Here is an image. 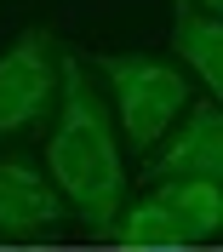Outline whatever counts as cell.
Masks as SVG:
<instances>
[{
	"instance_id": "cell-1",
	"label": "cell",
	"mask_w": 223,
	"mask_h": 252,
	"mask_svg": "<svg viewBox=\"0 0 223 252\" xmlns=\"http://www.w3.org/2000/svg\"><path fill=\"white\" fill-rule=\"evenodd\" d=\"M52 109H57V126L46 138V178L92 235H109V223L126 206V160H120L114 115L97 92L92 69L75 52L57 58V103Z\"/></svg>"
},
{
	"instance_id": "cell-2",
	"label": "cell",
	"mask_w": 223,
	"mask_h": 252,
	"mask_svg": "<svg viewBox=\"0 0 223 252\" xmlns=\"http://www.w3.org/2000/svg\"><path fill=\"white\" fill-rule=\"evenodd\" d=\"M92 69L109 86V115L132 155H149L177 126V115L195 103V80L177 63L149 58V52H103Z\"/></svg>"
},
{
	"instance_id": "cell-3",
	"label": "cell",
	"mask_w": 223,
	"mask_h": 252,
	"mask_svg": "<svg viewBox=\"0 0 223 252\" xmlns=\"http://www.w3.org/2000/svg\"><path fill=\"white\" fill-rule=\"evenodd\" d=\"M223 229V189L212 178H177V184H149L143 201L120 206L109 223V241L132 252H183L206 247Z\"/></svg>"
},
{
	"instance_id": "cell-4",
	"label": "cell",
	"mask_w": 223,
	"mask_h": 252,
	"mask_svg": "<svg viewBox=\"0 0 223 252\" xmlns=\"http://www.w3.org/2000/svg\"><path fill=\"white\" fill-rule=\"evenodd\" d=\"M57 58L63 46L46 29H23L0 52V138H17L52 115L57 103Z\"/></svg>"
},
{
	"instance_id": "cell-5",
	"label": "cell",
	"mask_w": 223,
	"mask_h": 252,
	"mask_svg": "<svg viewBox=\"0 0 223 252\" xmlns=\"http://www.w3.org/2000/svg\"><path fill=\"white\" fill-rule=\"evenodd\" d=\"M177 178H223V109L195 103L177 115V126L143 155V184H177Z\"/></svg>"
},
{
	"instance_id": "cell-6",
	"label": "cell",
	"mask_w": 223,
	"mask_h": 252,
	"mask_svg": "<svg viewBox=\"0 0 223 252\" xmlns=\"http://www.w3.org/2000/svg\"><path fill=\"white\" fill-rule=\"evenodd\" d=\"M63 195L23 155H0V235H52L63 223Z\"/></svg>"
},
{
	"instance_id": "cell-7",
	"label": "cell",
	"mask_w": 223,
	"mask_h": 252,
	"mask_svg": "<svg viewBox=\"0 0 223 252\" xmlns=\"http://www.w3.org/2000/svg\"><path fill=\"white\" fill-rule=\"evenodd\" d=\"M172 63L183 75H200L206 97L223 92V17L200 12L195 0H172Z\"/></svg>"
},
{
	"instance_id": "cell-8",
	"label": "cell",
	"mask_w": 223,
	"mask_h": 252,
	"mask_svg": "<svg viewBox=\"0 0 223 252\" xmlns=\"http://www.w3.org/2000/svg\"><path fill=\"white\" fill-rule=\"evenodd\" d=\"M195 6H200V12H212V17L223 12V0H195Z\"/></svg>"
}]
</instances>
